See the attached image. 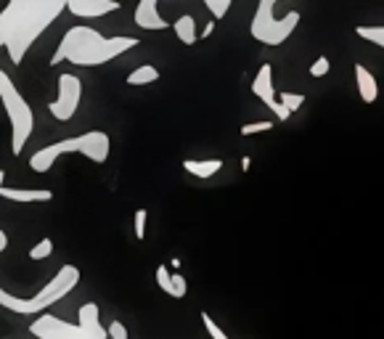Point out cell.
<instances>
[{"label":"cell","mask_w":384,"mask_h":339,"mask_svg":"<svg viewBox=\"0 0 384 339\" xmlns=\"http://www.w3.org/2000/svg\"><path fill=\"white\" fill-rule=\"evenodd\" d=\"M160 80V69L151 64H141L128 75V85H151Z\"/></svg>","instance_id":"obj_17"},{"label":"cell","mask_w":384,"mask_h":339,"mask_svg":"<svg viewBox=\"0 0 384 339\" xmlns=\"http://www.w3.org/2000/svg\"><path fill=\"white\" fill-rule=\"evenodd\" d=\"M268 130H273V122H271V120H263V122L242 125V135H257V132H268Z\"/></svg>","instance_id":"obj_24"},{"label":"cell","mask_w":384,"mask_h":339,"mask_svg":"<svg viewBox=\"0 0 384 339\" xmlns=\"http://www.w3.org/2000/svg\"><path fill=\"white\" fill-rule=\"evenodd\" d=\"M80 98H83V83H80V77L64 72V75H58V98L48 104V112L58 122H69L77 114V109H80Z\"/></svg>","instance_id":"obj_7"},{"label":"cell","mask_w":384,"mask_h":339,"mask_svg":"<svg viewBox=\"0 0 384 339\" xmlns=\"http://www.w3.org/2000/svg\"><path fill=\"white\" fill-rule=\"evenodd\" d=\"M204 6L212 14V19L220 21L228 14V9H231V0H204Z\"/></svg>","instance_id":"obj_21"},{"label":"cell","mask_w":384,"mask_h":339,"mask_svg":"<svg viewBox=\"0 0 384 339\" xmlns=\"http://www.w3.org/2000/svg\"><path fill=\"white\" fill-rule=\"evenodd\" d=\"M80 283V268L72 263H66L58 268V273L32 297H16V294L6 292L0 286V308H6L11 313L19 315H46L48 308H53L56 302H61L66 294H72Z\"/></svg>","instance_id":"obj_3"},{"label":"cell","mask_w":384,"mask_h":339,"mask_svg":"<svg viewBox=\"0 0 384 339\" xmlns=\"http://www.w3.org/2000/svg\"><path fill=\"white\" fill-rule=\"evenodd\" d=\"M183 170L194 178H212L217 170H223V160H207V162H197V160H183Z\"/></svg>","instance_id":"obj_15"},{"label":"cell","mask_w":384,"mask_h":339,"mask_svg":"<svg viewBox=\"0 0 384 339\" xmlns=\"http://www.w3.org/2000/svg\"><path fill=\"white\" fill-rule=\"evenodd\" d=\"M66 11L77 19H98L112 11H120V3L117 0H69Z\"/></svg>","instance_id":"obj_8"},{"label":"cell","mask_w":384,"mask_h":339,"mask_svg":"<svg viewBox=\"0 0 384 339\" xmlns=\"http://www.w3.org/2000/svg\"><path fill=\"white\" fill-rule=\"evenodd\" d=\"M215 24H217V21L215 19H212V21H207V27L204 29H202V35H199V38H209V35H212V32H215Z\"/></svg>","instance_id":"obj_28"},{"label":"cell","mask_w":384,"mask_h":339,"mask_svg":"<svg viewBox=\"0 0 384 339\" xmlns=\"http://www.w3.org/2000/svg\"><path fill=\"white\" fill-rule=\"evenodd\" d=\"M0 197L9 199V202H16V204H43V202H51L53 199V191L48 189H9L6 183L0 186Z\"/></svg>","instance_id":"obj_10"},{"label":"cell","mask_w":384,"mask_h":339,"mask_svg":"<svg viewBox=\"0 0 384 339\" xmlns=\"http://www.w3.org/2000/svg\"><path fill=\"white\" fill-rule=\"evenodd\" d=\"M356 80H358V93H360V98H363L365 104H374L376 95H379L376 77L371 75L363 64H356Z\"/></svg>","instance_id":"obj_13"},{"label":"cell","mask_w":384,"mask_h":339,"mask_svg":"<svg viewBox=\"0 0 384 339\" xmlns=\"http://www.w3.org/2000/svg\"><path fill=\"white\" fill-rule=\"evenodd\" d=\"M328 69H331L328 58H326V56H318V58H316V64L310 66V75H313V77H323V75L328 72Z\"/></svg>","instance_id":"obj_27"},{"label":"cell","mask_w":384,"mask_h":339,"mask_svg":"<svg viewBox=\"0 0 384 339\" xmlns=\"http://www.w3.org/2000/svg\"><path fill=\"white\" fill-rule=\"evenodd\" d=\"M51 254H53V239H51V236H43L38 244L29 249L27 257H29V260H35V263H38V260H48Z\"/></svg>","instance_id":"obj_18"},{"label":"cell","mask_w":384,"mask_h":339,"mask_svg":"<svg viewBox=\"0 0 384 339\" xmlns=\"http://www.w3.org/2000/svg\"><path fill=\"white\" fill-rule=\"evenodd\" d=\"M0 104L6 109V117H9L11 125V154L19 157L27 146L32 130H35V112L24 98V93L14 85V80L3 69H0Z\"/></svg>","instance_id":"obj_6"},{"label":"cell","mask_w":384,"mask_h":339,"mask_svg":"<svg viewBox=\"0 0 384 339\" xmlns=\"http://www.w3.org/2000/svg\"><path fill=\"white\" fill-rule=\"evenodd\" d=\"M106 331H109V339H128V326L122 320H112Z\"/></svg>","instance_id":"obj_26"},{"label":"cell","mask_w":384,"mask_h":339,"mask_svg":"<svg viewBox=\"0 0 384 339\" xmlns=\"http://www.w3.org/2000/svg\"><path fill=\"white\" fill-rule=\"evenodd\" d=\"M279 19L273 16V0H263L257 11H254V19H252V38L260 40V43H268V38L273 35Z\"/></svg>","instance_id":"obj_9"},{"label":"cell","mask_w":384,"mask_h":339,"mask_svg":"<svg viewBox=\"0 0 384 339\" xmlns=\"http://www.w3.org/2000/svg\"><path fill=\"white\" fill-rule=\"evenodd\" d=\"M276 101H279V104L284 106V109H286V112H297V109H300L302 104H305V95H300V93H286V90H284V93H279L276 95Z\"/></svg>","instance_id":"obj_19"},{"label":"cell","mask_w":384,"mask_h":339,"mask_svg":"<svg viewBox=\"0 0 384 339\" xmlns=\"http://www.w3.org/2000/svg\"><path fill=\"white\" fill-rule=\"evenodd\" d=\"M66 9L64 0H11L0 11V48L19 66L32 43L46 32Z\"/></svg>","instance_id":"obj_1"},{"label":"cell","mask_w":384,"mask_h":339,"mask_svg":"<svg viewBox=\"0 0 384 339\" xmlns=\"http://www.w3.org/2000/svg\"><path fill=\"white\" fill-rule=\"evenodd\" d=\"M141 43L138 38H103L98 29L77 24V27L66 29L61 43H58L56 53L51 56V66H58L61 61H69L75 66H101L109 64L112 58L122 56L125 51H130Z\"/></svg>","instance_id":"obj_2"},{"label":"cell","mask_w":384,"mask_h":339,"mask_svg":"<svg viewBox=\"0 0 384 339\" xmlns=\"http://www.w3.org/2000/svg\"><path fill=\"white\" fill-rule=\"evenodd\" d=\"M6 183V170H0V186Z\"/></svg>","instance_id":"obj_31"},{"label":"cell","mask_w":384,"mask_h":339,"mask_svg":"<svg viewBox=\"0 0 384 339\" xmlns=\"http://www.w3.org/2000/svg\"><path fill=\"white\" fill-rule=\"evenodd\" d=\"M6 249H9V234L0 228V254L6 252Z\"/></svg>","instance_id":"obj_29"},{"label":"cell","mask_w":384,"mask_h":339,"mask_svg":"<svg viewBox=\"0 0 384 339\" xmlns=\"http://www.w3.org/2000/svg\"><path fill=\"white\" fill-rule=\"evenodd\" d=\"M77 318V323H69L46 313L29 323V331L38 339H109V331L101 326V313L95 302L83 305Z\"/></svg>","instance_id":"obj_5"},{"label":"cell","mask_w":384,"mask_h":339,"mask_svg":"<svg viewBox=\"0 0 384 339\" xmlns=\"http://www.w3.org/2000/svg\"><path fill=\"white\" fill-rule=\"evenodd\" d=\"M172 29H175V35H178V40L183 43V46H197L199 40V32H197V21H194V16H180L175 24H172Z\"/></svg>","instance_id":"obj_16"},{"label":"cell","mask_w":384,"mask_h":339,"mask_svg":"<svg viewBox=\"0 0 384 339\" xmlns=\"http://www.w3.org/2000/svg\"><path fill=\"white\" fill-rule=\"evenodd\" d=\"M202 323H204V329H207V334L212 339H228V334H225L220 326L215 323V318L209 315V313H202Z\"/></svg>","instance_id":"obj_23"},{"label":"cell","mask_w":384,"mask_h":339,"mask_svg":"<svg viewBox=\"0 0 384 339\" xmlns=\"http://www.w3.org/2000/svg\"><path fill=\"white\" fill-rule=\"evenodd\" d=\"M252 93L263 101L268 109H271L273 104H276V88H273V69L271 64H263L260 66V72L254 75V83H252Z\"/></svg>","instance_id":"obj_12"},{"label":"cell","mask_w":384,"mask_h":339,"mask_svg":"<svg viewBox=\"0 0 384 339\" xmlns=\"http://www.w3.org/2000/svg\"><path fill=\"white\" fill-rule=\"evenodd\" d=\"M297 21H300V14H297V11H289L284 19H279V24H276V29H273V35L268 38V43H265V46H281L284 40L294 32Z\"/></svg>","instance_id":"obj_14"},{"label":"cell","mask_w":384,"mask_h":339,"mask_svg":"<svg viewBox=\"0 0 384 339\" xmlns=\"http://www.w3.org/2000/svg\"><path fill=\"white\" fill-rule=\"evenodd\" d=\"M249 165H252V160H249V157H244V160H242V167L249 170Z\"/></svg>","instance_id":"obj_30"},{"label":"cell","mask_w":384,"mask_h":339,"mask_svg":"<svg viewBox=\"0 0 384 339\" xmlns=\"http://www.w3.org/2000/svg\"><path fill=\"white\" fill-rule=\"evenodd\" d=\"M146 209H135V239L143 241V236H146Z\"/></svg>","instance_id":"obj_25"},{"label":"cell","mask_w":384,"mask_h":339,"mask_svg":"<svg viewBox=\"0 0 384 339\" xmlns=\"http://www.w3.org/2000/svg\"><path fill=\"white\" fill-rule=\"evenodd\" d=\"M358 38L363 40H371V43H376L379 48H384V27H358Z\"/></svg>","instance_id":"obj_20"},{"label":"cell","mask_w":384,"mask_h":339,"mask_svg":"<svg viewBox=\"0 0 384 339\" xmlns=\"http://www.w3.org/2000/svg\"><path fill=\"white\" fill-rule=\"evenodd\" d=\"M109 151H112V138L103 130H88L83 135H75V138H64V141H56L51 146H43L38 149L32 157H29V167L35 172H48V170L56 165L58 157H66V154H83L85 160L95 162V165H103L109 160Z\"/></svg>","instance_id":"obj_4"},{"label":"cell","mask_w":384,"mask_h":339,"mask_svg":"<svg viewBox=\"0 0 384 339\" xmlns=\"http://www.w3.org/2000/svg\"><path fill=\"white\" fill-rule=\"evenodd\" d=\"M135 24L141 29H167L170 21H165L160 16V9H157V0H141L135 6Z\"/></svg>","instance_id":"obj_11"},{"label":"cell","mask_w":384,"mask_h":339,"mask_svg":"<svg viewBox=\"0 0 384 339\" xmlns=\"http://www.w3.org/2000/svg\"><path fill=\"white\" fill-rule=\"evenodd\" d=\"M157 283H160L162 292H167L172 297V271L167 265H157Z\"/></svg>","instance_id":"obj_22"}]
</instances>
